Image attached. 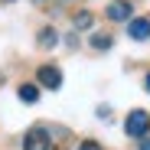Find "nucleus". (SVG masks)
Segmentation results:
<instances>
[{
    "label": "nucleus",
    "instance_id": "4468645a",
    "mask_svg": "<svg viewBox=\"0 0 150 150\" xmlns=\"http://www.w3.org/2000/svg\"><path fill=\"white\" fill-rule=\"evenodd\" d=\"M33 4H42V0H33Z\"/></svg>",
    "mask_w": 150,
    "mask_h": 150
},
{
    "label": "nucleus",
    "instance_id": "39448f33",
    "mask_svg": "<svg viewBox=\"0 0 150 150\" xmlns=\"http://www.w3.org/2000/svg\"><path fill=\"white\" fill-rule=\"evenodd\" d=\"M131 0H111V4H108V10H105V16L108 20H114V23H121V20H127L131 23Z\"/></svg>",
    "mask_w": 150,
    "mask_h": 150
},
{
    "label": "nucleus",
    "instance_id": "f03ea898",
    "mask_svg": "<svg viewBox=\"0 0 150 150\" xmlns=\"http://www.w3.org/2000/svg\"><path fill=\"white\" fill-rule=\"evenodd\" d=\"M36 82H39L42 88H49V91H59V88H62V72H59V65H52V62L39 65V69H36Z\"/></svg>",
    "mask_w": 150,
    "mask_h": 150
},
{
    "label": "nucleus",
    "instance_id": "9d476101",
    "mask_svg": "<svg viewBox=\"0 0 150 150\" xmlns=\"http://www.w3.org/2000/svg\"><path fill=\"white\" fill-rule=\"evenodd\" d=\"M79 150H101V144H95V140H82Z\"/></svg>",
    "mask_w": 150,
    "mask_h": 150
},
{
    "label": "nucleus",
    "instance_id": "f257e3e1",
    "mask_svg": "<svg viewBox=\"0 0 150 150\" xmlns=\"http://www.w3.org/2000/svg\"><path fill=\"white\" fill-rule=\"evenodd\" d=\"M124 131H127V137H147V131H150V114L140 111V108H134V111L127 114V121H124Z\"/></svg>",
    "mask_w": 150,
    "mask_h": 150
},
{
    "label": "nucleus",
    "instance_id": "0eeeda50",
    "mask_svg": "<svg viewBox=\"0 0 150 150\" xmlns=\"http://www.w3.org/2000/svg\"><path fill=\"white\" fill-rule=\"evenodd\" d=\"M16 95H20V101H26V105H36V101H39V88L30 85V82H26V85H20Z\"/></svg>",
    "mask_w": 150,
    "mask_h": 150
},
{
    "label": "nucleus",
    "instance_id": "20e7f679",
    "mask_svg": "<svg viewBox=\"0 0 150 150\" xmlns=\"http://www.w3.org/2000/svg\"><path fill=\"white\" fill-rule=\"evenodd\" d=\"M127 36H131L134 42L150 39V20H147V16H131V23H127Z\"/></svg>",
    "mask_w": 150,
    "mask_h": 150
},
{
    "label": "nucleus",
    "instance_id": "ddd939ff",
    "mask_svg": "<svg viewBox=\"0 0 150 150\" xmlns=\"http://www.w3.org/2000/svg\"><path fill=\"white\" fill-rule=\"evenodd\" d=\"M144 88H147V91H150V72H147V79H144Z\"/></svg>",
    "mask_w": 150,
    "mask_h": 150
},
{
    "label": "nucleus",
    "instance_id": "f8f14e48",
    "mask_svg": "<svg viewBox=\"0 0 150 150\" xmlns=\"http://www.w3.org/2000/svg\"><path fill=\"white\" fill-rule=\"evenodd\" d=\"M137 147H140V150H150V137H147V140H140Z\"/></svg>",
    "mask_w": 150,
    "mask_h": 150
},
{
    "label": "nucleus",
    "instance_id": "7ed1b4c3",
    "mask_svg": "<svg viewBox=\"0 0 150 150\" xmlns=\"http://www.w3.org/2000/svg\"><path fill=\"white\" fill-rule=\"evenodd\" d=\"M52 140H49V131L46 127H30L23 134V150H49Z\"/></svg>",
    "mask_w": 150,
    "mask_h": 150
},
{
    "label": "nucleus",
    "instance_id": "423d86ee",
    "mask_svg": "<svg viewBox=\"0 0 150 150\" xmlns=\"http://www.w3.org/2000/svg\"><path fill=\"white\" fill-rule=\"evenodd\" d=\"M91 49H98V52H108V49L114 46V36H108V33H91Z\"/></svg>",
    "mask_w": 150,
    "mask_h": 150
},
{
    "label": "nucleus",
    "instance_id": "1a4fd4ad",
    "mask_svg": "<svg viewBox=\"0 0 150 150\" xmlns=\"http://www.w3.org/2000/svg\"><path fill=\"white\" fill-rule=\"evenodd\" d=\"M75 26H79V30H88V26H91V13H88V10L75 13Z\"/></svg>",
    "mask_w": 150,
    "mask_h": 150
},
{
    "label": "nucleus",
    "instance_id": "9b49d317",
    "mask_svg": "<svg viewBox=\"0 0 150 150\" xmlns=\"http://www.w3.org/2000/svg\"><path fill=\"white\" fill-rule=\"evenodd\" d=\"M98 117H105V121H108V117H111V108H108V105H101V108H98Z\"/></svg>",
    "mask_w": 150,
    "mask_h": 150
},
{
    "label": "nucleus",
    "instance_id": "6e6552de",
    "mask_svg": "<svg viewBox=\"0 0 150 150\" xmlns=\"http://www.w3.org/2000/svg\"><path fill=\"white\" fill-rule=\"evenodd\" d=\"M56 42H59V33H56L52 26H46V30L39 33V46H42V49H52Z\"/></svg>",
    "mask_w": 150,
    "mask_h": 150
}]
</instances>
